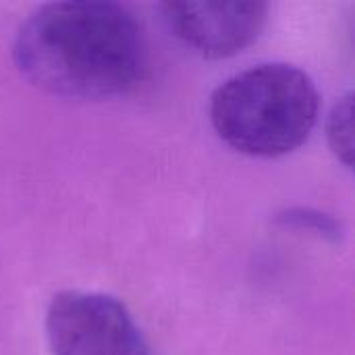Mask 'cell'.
<instances>
[{
    "label": "cell",
    "mask_w": 355,
    "mask_h": 355,
    "mask_svg": "<svg viewBox=\"0 0 355 355\" xmlns=\"http://www.w3.org/2000/svg\"><path fill=\"white\" fill-rule=\"evenodd\" d=\"M12 58L21 75L52 96L104 100L144 81L148 42L133 12L116 2H50L19 27Z\"/></svg>",
    "instance_id": "obj_1"
},
{
    "label": "cell",
    "mask_w": 355,
    "mask_h": 355,
    "mask_svg": "<svg viewBox=\"0 0 355 355\" xmlns=\"http://www.w3.org/2000/svg\"><path fill=\"white\" fill-rule=\"evenodd\" d=\"M320 98L308 73L270 62L241 71L216 87L210 121L237 152L277 158L297 150L318 123Z\"/></svg>",
    "instance_id": "obj_2"
},
{
    "label": "cell",
    "mask_w": 355,
    "mask_h": 355,
    "mask_svg": "<svg viewBox=\"0 0 355 355\" xmlns=\"http://www.w3.org/2000/svg\"><path fill=\"white\" fill-rule=\"evenodd\" d=\"M52 355H154L129 310L112 295L62 291L46 312Z\"/></svg>",
    "instance_id": "obj_3"
},
{
    "label": "cell",
    "mask_w": 355,
    "mask_h": 355,
    "mask_svg": "<svg viewBox=\"0 0 355 355\" xmlns=\"http://www.w3.org/2000/svg\"><path fill=\"white\" fill-rule=\"evenodd\" d=\"M164 23L187 48L204 58H229L258 40L268 4L260 0H206L160 4Z\"/></svg>",
    "instance_id": "obj_4"
},
{
    "label": "cell",
    "mask_w": 355,
    "mask_h": 355,
    "mask_svg": "<svg viewBox=\"0 0 355 355\" xmlns=\"http://www.w3.org/2000/svg\"><path fill=\"white\" fill-rule=\"evenodd\" d=\"M327 137L331 144V150L335 156L345 164L352 166V154H354V100L352 94L341 98L327 121Z\"/></svg>",
    "instance_id": "obj_5"
}]
</instances>
